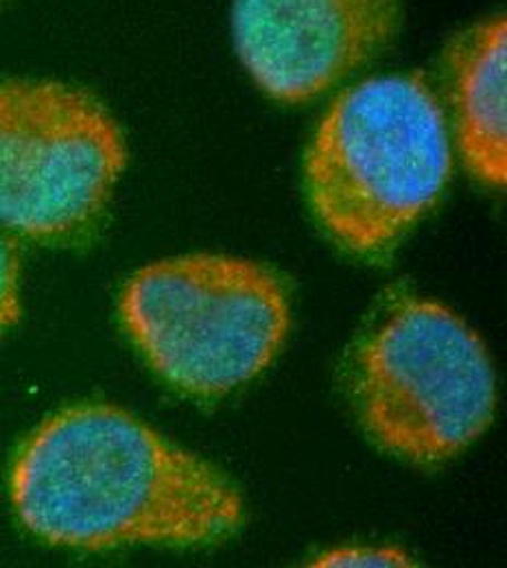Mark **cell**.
I'll use <instances>...</instances> for the list:
<instances>
[{"label": "cell", "mask_w": 507, "mask_h": 568, "mask_svg": "<svg viewBox=\"0 0 507 568\" xmlns=\"http://www.w3.org/2000/svg\"><path fill=\"white\" fill-rule=\"evenodd\" d=\"M22 525L55 547L204 545L243 523L236 486L132 414L81 405L51 416L11 468Z\"/></svg>", "instance_id": "6da1fadb"}, {"label": "cell", "mask_w": 507, "mask_h": 568, "mask_svg": "<svg viewBox=\"0 0 507 568\" xmlns=\"http://www.w3.org/2000/svg\"><path fill=\"white\" fill-rule=\"evenodd\" d=\"M453 171L444 110L423 72L387 74L342 92L304 158L320 225L346 252L392 250L442 197Z\"/></svg>", "instance_id": "7a4b0ae2"}, {"label": "cell", "mask_w": 507, "mask_h": 568, "mask_svg": "<svg viewBox=\"0 0 507 568\" xmlns=\"http://www.w3.org/2000/svg\"><path fill=\"white\" fill-rule=\"evenodd\" d=\"M121 317L146 363L197 398H217L258 376L281 353L291 324L281 278L225 254L139 270L121 293Z\"/></svg>", "instance_id": "3957f363"}, {"label": "cell", "mask_w": 507, "mask_h": 568, "mask_svg": "<svg viewBox=\"0 0 507 568\" xmlns=\"http://www.w3.org/2000/svg\"><path fill=\"white\" fill-rule=\"evenodd\" d=\"M353 394L378 446L414 464H439L493 425L497 378L462 317L432 300L403 297L363 337Z\"/></svg>", "instance_id": "277c9868"}, {"label": "cell", "mask_w": 507, "mask_h": 568, "mask_svg": "<svg viewBox=\"0 0 507 568\" xmlns=\"http://www.w3.org/2000/svg\"><path fill=\"white\" fill-rule=\"evenodd\" d=\"M128 166L125 136L92 94L47 79H0V225L69 241L103 214Z\"/></svg>", "instance_id": "5b68a950"}, {"label": "cell", "mask_w": 507, "mask_h": 568, "mask_svg": "<svg viewBox=\"0 0 507 568\" xmlns=\"http://www.w3.org/2000/svg\"><path fill=\"white\" fill-rule=\"evenodd\" d=\"M400 0H234V49L256 85L306 103L374 60L398 33Z\"/></svg>", "instance_id": "8992f818"}, {"label": "cell", "mask_w": 507, "mask_h": 568, "mask_svg": "<svg viewBox=\"0 0 507 568\" xmlns=\"http://www.w3.org/2000/svg\"><path fill=\"white\" fill-rule=\"evenodd\" d=\"M455 136L470 175L490 186L507 182V20L493 16L448 44Z\"/></svg>", "instance_id": "52a82bcc"}, {"label": "cell", "mask_w": 507, "mask_h": 568, "mask_svg": "<svg viewBox=\"0 0 507 568\" xmlns=\"http://www.w3.org/2000/svg\"><path fill=\"white\" fill-rule=\"evenodd\" d=\"M20 317V258L11 234L0 225V337Z\"/></svg>", "instance_id": "ba28073f"}, {"label": "cell", "mask_w": 507, "mask_h": 568, "mask_svg": "<svg viewBox=\"0 0 507 568\" xmlns=\"http://www.w3.org/2000/svg\"><path fill=\"white\" fill-rule=\"evenodd\" d=\"M313 567H412V558L394 547H346L317 556Z\"/></svg>", "instance_id": "9c48e42d"}]
</instances>
